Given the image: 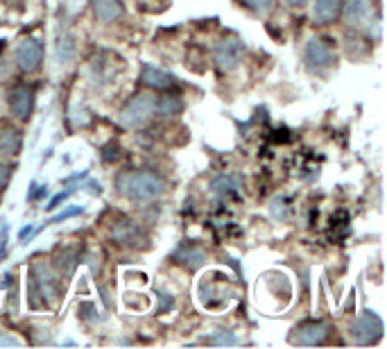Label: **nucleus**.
<instances>
[{
    "mask_svg": "<svg viewBox=\"0 0 387 349\" xmlns=\"http://www.w3.org/2000/svg\"><path fill=\"white\" fill-rule=\"evenodd\" d=\"M21 150V134L14 128H3L0 130V152L5 154H18Z\"/></svg>",
    "mask_w": 387,
    "mask_h": 349,
    "instance_id": "obj_17",
    "label": "nucleus"
},
{
    "mask_svg": "<svg viewBox=\"0 0 387 349\" xmlns=\"http://www.w3.org/2000/svg\"><path fill=\"white\" fill-rule=\"evenodd\" d=\"M7 179H9V170L3 166V163H0V189H3L5 186V184H7Z\"/></svg>",
    "mask_w": 387,
    "mask_h": 349,
    "instance_id": "obj_29",
    "label": "nucleus"
},
{
    "mask_svg": "<svg viewBox=\"0 0 387 349\" xmlns=\"http://www.w3.org/2000/svg\"><path fill=\"white\" fill-rule=\"evenodd\" d=\"M243 5L256 14H265L267 9L272 7V0H243Z\"/></svg>",
    "mask_w": 387,
    "mask_h": 349,
    "instance_id": "obj_23",
    "label": "nucleus"
},
{
    "mask_svg": "<svg viewBox=\"0 0 387 349\" xmlns=\"http://www.w3.org/2000/svg\"><path fill=\"white\" fill-rule=\"evenodd\" d=\"M240 186H243V177H240V174H234V172L218 174V177L211 182V191L222 198L234 196V193H238Z\"/></svg>",
    "mask_w": 387,
    "mask_h": 349,
    "instance_id": "obj_15",
    "label": "nucleus"
},
{
    "mask_svg": "<svg viewBox=\"0 0 387 349\" xmlns=\"http://www.w3.org/2000/svg\"><path fill=\"white\" fill-rule=\"evenodd\" d=\"M71 123L75 128H84L86 123H89V111H86L84 104H73L71 109Z\"/></svg>",
    "mask_w": 387,
    "mask_h": 349,
    "instance_id": "obj_21",
    "label": "nucleus"
},
{
    "mask_svg": "<svg viewBox=\"0 0 387 349\" xmlns=\"http://www.w3.org/2000/svg\"><path fill=\"white\" fill-rule=\"evenodd\" d=\"M157 297H159V313H166L168 308H172V304H175V299H172L168 293H163V290H157Z\"/></svg>",
    "mask_w": 387,
    "mask_h": 349,
    "instance_id": "obj_24",
    "label": "nucleus"
},
{
    "mask_svg": "<svg viewBox=\"0 0 387 349\" xmlns=\"http://www.w3.org/2000/svg\"><path fill=\"white\" fill-rule=\"evenodd\" d=\"M342 12V0H315L313 5V21L319 25L333 23Z\"/></svg>",
    "mask_w": 387,
    "mask_h": 349,
    "instance_id": "obj_13",
    "label": "nucleus"
},
{
    "mask_svg": "<svg viewBox=\"0 0 387 349\" xmlns=\"http://www.w3.org/2000/svg\"><path fill=\"white\" fill-rule=\"evenodd\" d=\"M80 311H84V313H82V317L91 320V322H95V320H98V315H95V304H82V306H80Z\"/></svg>",
    "mask_w": 387,
    "mask_h": 349,
    "instance_id": "obj_27",
    "label": "nucleus"
},
{
    "mask_svg": "<svg viewBox=\"0 0 387 349\" xmlns=\"http://www.w3.org/2000/svg\"><path fill=\"white\" fill-rule=\"evenodd\" d=\"M77 264H80V252L73 249V247L62 249V254L57 256V268H59V273L66 275V277L73 275V270H75Z\"/></svg>",
    "mask_w": 387,
    "mask_h": 349,
    "instance_id": "obj_19",
    "label": "nucleus"
},
{
    "mask_svg": "<svg viewBox=\"0 0 387 349\" xmlns=\"http://www.w3.org/2000/svg\"><path fill=\"white\" fill-rule=\"evenodd\" d=\"M288 5H293V7H302V5H306L308 0H286Z\"/></svg>",
    "mask_w": 387,
    "mask_h": 349,
    "instance_id": "obj_32",
    "label": "nucleus"
},
{
    "mask_svg": "<svg viewBox=\"0 0 387 349\" xmlns=\"http://www.w3.org/2000/svg\"><path fill=\"white\" fill-rule=\"evenodd\" d=\"M172 259L177 261V264H181L183 268H188V270H199L202 266L206 264V254H204V249L197 247V245H179L175 249V254H172Z\"/></svg>",
    "mask_w": 387,
    "mask_h": 349,
    "instance_id": "obj_11",
    "label": "nucleus"
},
{
    "mask_svg": "<svg viewBox=\"0 0 387 349\" xmlns=\"http://www.w3.org/2000/svg\"><path fill=\"white\" fill-rule=\"evenodd\" d=\"M93 14L100 18L102 23H113L122 18L125 5L122 0H93Z\"/></svg>",
    "mask_w": 387,
    "mask_h": 349,
    "instance_id": "obj_14",
    "label": "nucleus"
},
{
    "mask_svg": "<svg viewBox=\"0 0 387 349\" xmlns=\"http://www.w3.org/2000/svg\"><path fill=\"white\" fill-rule=\"evenodd\" d=\"M111 236H113V240H118V243L134 245L143 234H141V229L134 225L132 220H118L113 225V229H111Z\"/></svg>",
    "mask_w": 387,
    "mask_h": 349,
    "instance_id": "obj_16",
    "label": "nucleus"
},
{
    "mask_svg": "<svg viewBox=\"0 0 387 349\" xmlns=\"http://www.w3.org/2000/svg\"><path fill=\"white\" fill-rule=\"evenodd\" d=\"M211 345H238L240 341L231 334V331H225V329H220V331H216L211 338H209Z\"/></svg>",
    "mask_w": 387,
    "mask_h": 349,
    "instance_id": "obj_22",
    "label": "nucleus"
},
{
    "mask_svg": "<svg viewBox=\"0 0 387 349\" xmlns=\"http://www.w3.org/2000/svg\"><path fill=\"white\" fill-rule=\"evenodd\" d=\"M32 295H41L45 304H52L59 297V286H57V275L50 266L36 264L32 268Z\"/></svg>",
    "mask_w": 387,
    "mask_h": 349,
    "instance_id": "obj_5",
    "label": "nucleus"
},
{
    "mask_svg": "<svg viewBox=\"0 0 387 349\" xmlns=\"http://www.w3.org/2000/svg\"><path fill=\"white\" fill-rule=\"evenodd\" d=\"M80 189H89V191L93 193V196H98V193L102 191V189H100V184H95V182H89V184H86V186H80Z\"/></svg>",
    "mask_w": 387,
    "mask_h": 349,
    "instance_id": "obj_31",
    "label": "nucleus"
},
{
    "mask_svg": "<svg viewBox=\"0 0 387 349\" xmlns=\"http://www.w3.org/2000/svg\"><path fill=\"white\" fill-rule=\"evenodd\" d=\"M157 107V98L152 93H139L136 98H132L120 111V125L127 130H136L141 125H145L154 114Z\"/></svg>",
    "mask_w": 387,
    "mask_h": 349,
    "instance_id": "obj_2",
    "label": "nucleus"
},
{
    "mask_svg": "<svg viewBox=\"0 0 387 349\" xmlns=\"http://www.w3.org/2000/svg\"><path fill=\"white\" fill-rule=\"evenodd\" d=\"M75 50H77V46L73 41V36H64L57 41V60H59V64L71 62L75 57Z\"/></svg>",
    "mask_w": 387,
    "mask_h": 349,
    "instance_id": "obj_20",
    "label": "nucleus"
},
{
    "mask_svg": "<svg viewBox=\"0 0 387 349\" xmlns=\"http://www.w3.org/2000/svg\"><path fill=\"white\" fill-rule=\"evenodd\" d=\"M353 338L358 345H372L379 343L383 336V320L376 315L374 311H367L353 322Z\"/></svg>",
    "mask_w": 387,
    "mask_h": 349,
    "instance_id": "obj_6",
    "label": "nucleus"
},
{
    "mask_svg": "<svg viewBox=\"0 0 387 349\" xmlns=\"http://www.w3.org/2000/svg\"><path fill=\"white\" fill-rule=\"evenodd\" d=\"M16 66L23 73H34L43 64V43L36 36H23L14 50Z\"/></svg>",
    "mask_w": 387,
    "mask_h": 349,
    "instance_id": "obj_3",
    "label": "nucleus"
},
{
    "mask_svg": "<svg viewBox=\"0 0 387 349\" xmlns=\"http://www.w3.org/2000/svg\"><path fill=\"white\" fill-rule=\"evenodd\" d=\"M344 16L349 25L360 27L367 23V18L372 16V0H344L342 3Z\"/></svg>",
    "mask_w": 387,
    "mask_h": 349,
    "instance_id": "obj_10",
    "label": "nucleus"
},
{
    "mask_svg": "<svg viewBox=\"0 0 387 349\" xmlns=\"http://www.w3.org/2000/svg\"><path fill=\"white\" fill-rule=\"evenodd\" d=\"M183 109V102L177 98V95H163V98L157 100V107H154V114L163 116V118H170V116H177Z\"/></svg>",
    "mask_w": 387,
    "mask_h": 349,
    "instance_id": "obj_18",
    "label": "nucleus"
},
{
    "mask_svg": "<svg viewBox=\"0 0 387 349\" xmlns=\"http://www.w3.org/2000/svg\"><path fill=\"white\" fill-rule=\"evenodd\" d=\"M141 80H143V84H148L157 91H168L177 84L175 75H170V73L161 71V69H154V66H143Z\"/></svg>",
    "mask_w": 387,
    "mask_h": 349,
    "instance_id": "obj_12",
    "label": "nucleus"
},
{
    "mask_svg": "<svg viewBox=\"0 0 387 349\" xmlns=\"http://www.w3.org/2000/svg\"><path fill=\"white\" fill-rule=\"evenodd\" d=\"M9 109H12L16 118H30L34 111V89L30 84H18L9 91Z\"/></svg>",
    "mask_w": 387,
    "mask_h": 349,
    "instance_id": "obj_9",
    "label": "nucleus"
},
{
    "mask_svg": "<svg viewBox=\"0 0 387 349\" xmlns=\"http://www.w3.org/2000/svg\"><path fill=\"white\" fill-rule=\"evenodd\" d=\"M71 193H73V191H64V193H57V196H55V198L50 200V205H48V211H55L57 207H62V202H64L66 198H69Z\"/></svg>",
    "mask_w": 387,
    "mask_h": 349,
    "instance_id": "obj_25",
    "label": "nucleus"
},
{
    "mask_svg": "<svg viewBox=\"0 0 387 349\" xmlns=\"http://www.w3.org/2000/svg\"><path fill=\"white\" fill-rule=\"evenodd\" d=\"M0 345H12V347H16V345H21V341H18V338H14V336H9V334H0Z\"/></svg>",
    "mask_w": 387,
    "mask_h": 349,
    "instance_id": "obj_28",
    "label": "nucleus"
},
{
    "mask_svg": "<svg viewBox=\"0 0 387 349\" xmlns=\"http://www.w3.org/2000/svg\"><path fill=\"white\" fill-rule=\"evenodd\" d=\"M335 55H333V46H331V39H322V36H315L308 41L306 46V64L311 66L313 71H324L328 66L333 64Z\"/></svg>",
    "mask_w": 387,
    "mask_h": 349,
    "instance_id": "obj_7",
    "label": "nucleus"
},
{
    "mask_svg": "<svg viewBox=\"0 0 387 349\" xmlns=\"http://www.w3.org/2000/svg\"><path fill=\"white\" fill-rule=\"evenodd\" d=\"M328 334H331V324L328 322H324V320H308V322L295 329V336L290 341L299 345H322Z\"/></svg>",
    "mask_w": 387,
    "mask_h": 349,
    "instance_id": "obj_8",
    "label": "nucleus"
},
{
    "mask_svg": "<svg viewBox=\"0 0 387 349\" xmlns=\"http://www.w3.org/2000/svg\"><path fill=\"white\" fill-rule=\"evenodd\" d=\"M245 55V46L238 36H227L216 46V53H213V60H216V66L220 73H229L234 71L236 66L243 62Z\"/></svg>",
    "mask_w": 387,
    "mask_h": 349,
    "instance_id": "obj_4",
    "label": "nucleus"
},
{
    "mask_svg": "<svg viewBox=\"0 0 387 349\" xmlns=\"http://www.w3.org/2000/svg\"><path fill=\"white\" fill-rule=\"evenodd\" d=\"M118 189L134 202H152L163 193V179L152 170H132L118 177Z\"/></svg>",
    "mask_w": 387,
    "mask_h": 349,
    "instance_id": "obj_1",
    "label": "nucleus"
},
{
    "mask_svg": "<svg viewBox=\"0 0 387 349\" xmlns=\"http://www.w3.org/2000/svg\"><path fill=\"white\" fill-rule=\"evenodd\" d=\"M113 157H118V148H113V145H109V148L104 150V159L111 161Z\"/></svg>",
    "mask_w": 387,
    "mask_h": 349,
    "instance_id": "obj_30",
    "label": "nucleus"
},
{
    "mask_svg": "<svg viewBox=\"0 0 387 349\" xmlns=\"http://www.w3.org/2000/svg\"><path fill=\"white\" fill-rule=\"evenodd\" d=\"M84 209L82 207H73V209H69V211H64V213H59V216H55L50 222H62V220H66V218H73V216H80Z\"/></svg>",
    "mask_w": 387,
    "mask_h": 349,
    "instance_id": "obj_26",
    "label": "nucleus"
}]
</instances>
